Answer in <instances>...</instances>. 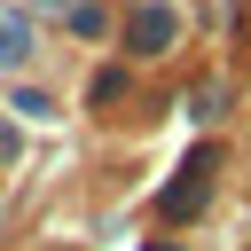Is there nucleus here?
<instances>
[{
	"label": "nucleus",
	"instance_id": "nucleus-3",
	"mask_svg": "<svg viewBox=\"0 0 251 251\" xmlns=\"http://www.w3.org/2000/svg\"><path fill=\"white\" fill-rule=\"evenodd\" d=\"M24 47H31V31H24V24H0V63H16Z\"/></svg>",
	"mask_w": 251,
	"mask_h": 251
},
{
	"label": "nucleus",
	"instance_id": "nucleus-2",
	"mask_svg": "<svg viewBox=\"0 0 251 251\" xmlns=\"http://www.w3.org/2000/svg\"><path fill=\"white\" fill-rule=\"evenodd\" d=\"M173 31H180V24H173V8H141V16H133V47H141V55H165V47H173Z\"/></svg>",
	"mask_w": 251,
	"mask_h": 251
},
{
	"label": "nucleus",
	"instance_id": "nucleus-4",
	"mask_svg": "<svg viewBox=\"0 0 251 251\" xmlns=\"http://www.w3.org/2000/svg\"><path fill=\"white\" fill-rule=\"evenodd\" d=\"M0 157H8V126H0Z\"/></svg>",
	"mask_w": 251,
	"mask_h": 251
},
{
	"label": "nucleus",
	"instance_id": "nucleus-1",
	"mask_svg": "<svg viewBox=\"0 0 251 251\" xmlns=\"http://www.w3.org/2000/svg\"><path fill=\"white\" fill-rule=\"evenodd\" d=\"M204 188H212V149H204V157H188V165H180V180H173V188H165V212H173V220H188V212H196V196H204Z\"/></svg>",
	"mask_w": 251,
	"mask_h": 251
}]
</instances>
